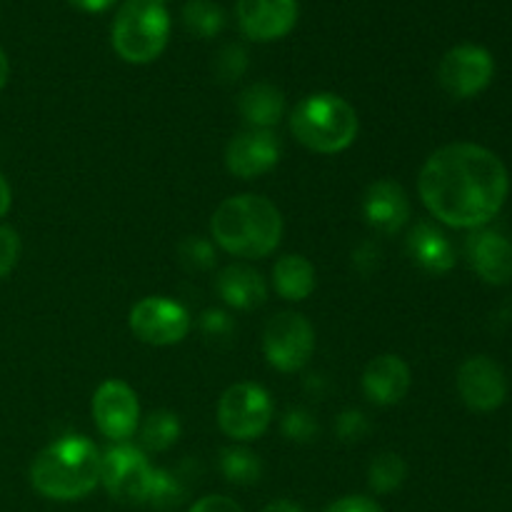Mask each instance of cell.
<instances>
[{"instance_id":"cell-5","label":"cell","mask_w":512,"mask_h":512,"mask_svg":"<svg viewBox=\"0 0 512 512\" xmlns=\"http://www.w3.org/2000/svg\"><path fill=\"white\" fill-rule=\"evenodd\" d=\"M170 38V13L160 0H125L110 30L113 48L125 63L145 65L160 58Z\"/></svg>"},{"instance_id":"cell-12","label":"cell","mask_w":512,"mask_h":512,"mask_svg":"<svg viewBox=\"0 0 512 512\" xmlns=\"http://www.w3.org/2000/svg\"><path fill=\"white\" fill-rule=\"evenodd\" d=\"M458 393L475 413H493L508 398V378L495 360L485 355L468 358L458 370Z\"/></svg>"},{"instance_id":"cell-30","label":"cell","mask_w":512,"mask_h":512,"mask_svg":"<svg viewBox=\"0 0 512 512\" xmlns=\"http://www.w3.org/2000/svg\"><path fill=\"white\" fill-rule=\"evenodd\" d=\"M20 250H23V243H20L18 230L0 225V280L13 273L20 260Z\"/></svg>"},{"instance_id":"cell-8","label":"cell","mask_w":512,"mask_h":512,"mask_svg":"<svg viewBox=\"0 0 512 512\" xmlns=\"http://www.w3.org/2000/svg\"><path fill=\"white\" fill-rule=\"evenodd\" d=\"M315 330L300 313H280L263 330V353L270 368L295 373L313 358Z\"/></svg>"},{"instance_id":"cell-37","label":"cell","mask_w":512,"mask_h":512,"mask_svg":"<svg viewBox=\"0 0 512 512\" xmlns=\"http://www.w3.org/2000/svg\"><path fill=\"white\" fill-rule=\"evenodd\" d=\"M13 205V190H10V183L5 180V175L0 173V218H5Z\"/></svg>"},{"instance_id":"cell-21","label":"cell","mask_w":512,"mask_h":512,"mask_svg":"<svg viewBox=\"0 0 512 512\" xmlns=\"http://www.w3.org/2000/svg\"><path fill=\"white\" fill-rule=\"evenodd\" d=\"M273 285L280 298L290 300V303L310 298L318 285L313 263L303 255H283L273 268Z\"/></svg>"},{"instance_id":"cell-29","label":"cell","mask_w":512,"mask_h":512,"mask_svg":"<svg viewBox=\"0 0 512 512\" xmlns=\"http://www.w3.org/2000/svg\"><path fill=\"white\" fill-rule=\"evenodd\" d=\"M283 435L293 443H310L318 435V423L308 410L295 408L283 418Z\"/></svg>"},{"instance_id":"cell-2","label":"cell","mask_w":512,"mask_h":512,"mask_svg":"<svg viewBox=\"0 0 512 512\" xmlns=\"http://www.w3.org/2000/svg\"><path fill=\"white\" fill-rule=\"evenodd\" d=\"M210 235L235 258H265L283 238V215L263 195H235L213 213Z\"/></svg>"},{"instance_id":"cell-16","label":"cell","mask_w":512,"mask_h":512,"mask_svg":"<svg viewBox=\"0 0 512 512\" xmlns=\"http://www.w3.org/2000/svg\"><path fill=\"white\" fill-rule=\"evenodd\" d=\"M468 258L480 280L490 285H505L512 280V243L498 230L478 228L470 233Z\"/></svg>"},{"instance_id":"cell-25","label":"cell","mask_w":512,"mask_h":512,"mask_svg":"<svg viewBox=\"0 0 512 512\" xmlns=\"http://www.w3.org/2000/svg\"><path fill=\"white\" fill-rule=\"evenodd\" d=\"M405 478H408V465L395 453L378 455L368 468V485L378 495L395 493L405 483Z\"/></svg>"},{"instance_id":"cell-17","label":"cell","mask_w":512,"mask_h":512,"mask_svg":"<svg viewBox=\"0 0 512 512\" xmlns=\"http://www.w3.org/2000/svg\"><path fill=\"white\" fill-rule=\"evenodd\" d=\"M410 390V368L398 355H378L363 373V393L375 405H398Z\"/></svg>"},{"instance_id":"cell-7","label":"cell","mask_w":512,"mask_h":512,"mask_svg":"<svg viewBox=\"0 0 512 512\" xmlns=\"http://www.w3.org/2000/svg\"><path fill=\"white\" fill-rule=\"evenodd\" d=\"M273 420V400L255 383H235L218 403V425L228 438L248 443L260 438Z\"/></svg>"},{"instance_id":"cell-38","label":"cell","mask_w":512,"mask_h":512,"mask_svg":"<svg viewBox=\"0 0 512 512\" xmlns=\"http://www.w3.org/2000/svg\"><path fill=\"white\" fill-rule=\"evenodd\" d=\"M260 512H303L300 505L290 503V500H275V503H268Z\"/></svg>"},{"instance_id":"cell-19","label":"cell","mask_w":512,"mask_h":512,"mask_svg":"<svg viewBox=\"0 0 512 512\" xmlns=\"http://www.w3.org/2000/svg\"><path fill=\"white\" fill-rule=\"evenodd\" d=\"M215 290H218L220 300L235 310H253L268 298V285H265L263 275L248 265H228L220 270Z\"/></svg>"},{"instance_id":"cell-18","label":"cell","mask_w":512,"mask_h":512,"mask_svg":"<svg viewBox=\"0 0 512 512\" xmlns=\"http://www.w3.org/2000/svg\"><path fill=\"white\" fill-rule=\"evenodd\" d=\"M408 253L413 263L430 275H445L455 268L453 243L443 230L430 223H418L410 230Z\"/></svg>"},{"instance_id":"cell-31","label":"cell","mask_w":512,"mask_h":512,"mask_svg":"<svg viewBox=\"0 0 512 512\" xmlns=\"http://www.w3.org/2000/svg\"><path fill=\"white\" fill-rule=\"evenodd\" d=\"M368 430L370 423L360 410H345V413H340L338 423H335V433L340 435L343 443H358L368 435Z\"/></svg>"},{"instance_id":"cell-36","label":"cell","mask_w":512,"mask_h":512,"mask_svg":"<svg viewBox=\"0 0 512 512\" xmlns=\"http://www.w3.org/2000/svg\"><path fill=\"white\" fill-rule=\"evenodd\" d=\"M68 3L78 10H85V13H103V10L113 8L115 0H68Z\"/></svg>"},{"instance_id":"cell-11","label":"cell","mask_w":512,"mask_h":512,"mask_svg":"<svg viewBox=\"0 0 512 512\" xmlns=\"http://www.w3.org/2000/svg\"><path fill=\"white\" fill-rule=\"evenodd\" d=\"M93 420L108 440L123 443L140 425V403L135 390L123 380H105L93 395Z\"/></svg>"},{"instance_id":"cell-34","label":"cell","mask_w":512,"mask_h":512,"mask_svg":"<svg viewBox=\"0 0 512 512\" xmlns=\"http://www.w3.org/2000/svg\"><path fill=\"white\" fill-rule=\"evenodd\" d=\"M188 512H243V508L225 495H205Z\"/></svg>"},{"instance_id":"cell-28","label":"cell","mask_w":512,"mask_h":512,"mask_svg":"<svg viewBox=\"0 0 512 512\" xmlns=\"http://www.w3.org/2000/svg\"><path fill=\"white\" fill-rule=\"evenodd\" d=\"M213 70L223 83L240 80L245 70H248V50H245L240 43L223 45V48L218 50V55H215Z\"/></svg>"},{"instance_id":"cell-13","label":"cell","mask_w":512,"mask_h":512,"mask_svg":"<svg viewBox=\"0 0 512 512\" xmlns=\"http://www.w3.org/2000/svg\"><path fill=\"white\" fill-rule=\"evenodd\" d=\"M280 153H283V148H280V140L273 130L248 128L228 143L225 165L235 178L253 180L270 173L278 165Z\"/></svg>"},{"instance_id":"cell-20","label":"cell","mask_w":512,"mask_h":512,"mask_svg":"<svg viewBox=\"0 0 512 512\" xmlns=\"http://www.w3.org/2000/svg\"><path fill=\"white\" fill-rule=\"evenodd\" d=\"M238 110L250 128L270 130L285 115V95L270 83H253L240 93Z\"/></svg>"},{"instance_id":"cell-9","label":"cell","mask_w":512,"mask_h":512,"mask_svg":"<svg viewBox=\"0 0 512 512\" xmlns=\"http://www.w3.org/2000/svg\"><path fill=\"white\" fill-rule=\"evenodd\" d=\"M495 75V60L483 45L463 43L450 48L438 65V80L453 98H475L490 85Z\"/></svg>"},{"instance_id":"cell-6","label":"cell","mask_w":512,"mask_h":512,"mask_svg":"<svg viewBox=\"0 0 512 512\" xmlns=\"http://www.w3.org/2000/svg\"><path fill=\"white\" fill-rule=\"evenodd\" d=\"M100 483L113 500L123 505H148L155 483V468L133 445H115L100 455Z\"/></svg>"},{"instance_id":"cell-3","label":"cell","mask_w":512,"mask_h":512,"mask_svg":"<svg viewBox=\"0 0 512 512\" xmlns=\"http://www.w3.org/2000/svg\"><path fill=\"white\" fill-rule=\"evenodd\" d=\"M100 483V450L83 435H65L40 450L30 465V485L48 500H80Z\"/></svg>"},{"instance_id":"cell-39","label":"cell","mask_w":512,"mask_h":512,"mask_svg":"<svg viewBox=\"0 0 512 512\" xmlns=\"http://www.w3.org/2000/svg\"><path fill=\"white\" fill-rule=\"evenodd\" d=\"M8 78H10V60H8V55H5V50L0 48V90L5 88Z\"/></svg>"},{"instance_id":"cell-10","label":"cell","mask_w":512,"mask_h":512,"mask_svg":"<svg viewBox=\"0 0 512 512\" xmlns=\"http://www.w3.org/2000/svg\"><path fill=\"white\" fill-rule=\"evenodd\" d=\"M130 330L135 338L148 345H175L190 333V315L175 300L163 298V295H150V298L138 300L130 308Z\"/></svg>"},{"instance_id":"cell-22","label":"cell","mask_w":512,"mask_h":512,"mask_svg":"<svg viewBox=\"0 0 512 512\" xmlns=\"http://www.w3.org/2000/svg\"><path fill=\"white\" fill-rule=\"evenodd\" d=\"M180 438V420L170 410H155L140 425V445L150 453H163L173 448Z\"/></svg>"},{"instance_id":"cell-14","label":"cell","mask_w":512,"mask_h":512,"mask_svg":"<svg viewBox=\"0 0 512 512\" xmlns=\"http://www.w3.org/2000/svg\"><path fill=\"white\" fill-rule=\"evenodd\" d=\"M238 25L255 43L280 40L295 28L300 15L298 0H238Z\"/></svg>"},{"instance_id":"cell-24","label":"cell","mask_w":512,"mask_h":512,"mask_svg":"<svg viewBox=\"0 0 512 512\" xmlns=\"http://www.w3.org/2000/svg\"><path fill=\"white\" fill-rule=\"evenodd\" d=\"M183 23L198 38H215L225 28V13L215 0H188L183 5Z\"/></svg>"},{"instance_id":"cell-33","label":"cell","mask_w":512,"mask_h":512,"mask_svg":"<svg viewBox=\"0 0 512 512\" xmlns=\"http://www.w3.org/2000/svg\"><path fill=\"white\" fill-rule=\"evenodd\" d=\"M323 512H385L375 503L373 498H365V495H348V498L335 500L333 505H328Z\"/></svg>"},{"instance_id":"cell-35","label":"cell","mask_w":512,"mask_h":512,"mask_svg":"<svg viewBox=\"0 0 512 512\" xmlns=\"http://www.w3.org/2000/svg\"><path fill=\"white\" fill-rule=\"evenodd\" d=\"M353 263H355V268H358L363 275L373 273V270L378 268V263H380L378 245H373V243L360 245V248L353 253Z\"/></svg>"},{"instance_id":"cell-26","label":"cell","mask_w":512,"mask_h":512,"mask_svg":"<svg viewBox=\"0 0 512 512\" xmlns=\"http://www.w3.org/2000/svg\"><path fill=\"white\" fill-rule=\"evenodd\" d=\"M185 500V485L180 483V478H175L168 470L155 468V483L153 493H150V503L155 510H173L178 508Z\"/></svg>"},{"instance_id":"cell-23","label":"cell","mask_w":512,"mask_h":512,"mask_svg":"<svg viewBox=\"0 0 512 512\" xmlns=\"http://www.w3.org/2000/svg\"><path fill=\"white\" fill-rule=\"evenodd\" d=\"M218 465L223 478L233 485H255L263 478V463L248 448H225Z\"/></svg>"},{"instance_id":"cell-32","label":"cell","mask_w":512,"mask_h":512,"mask_svg":"<svg viewBox=\"0 0 512 512\" xmlns=\"http://www.w3.org/2000/svg\"><path fill=\"white\" fill-rule=\"evenodd\" d=\"M200 330L210 340H228L235 333V323L225 310H205L200 318Z\"/></svg>"},{"instance_id":"cell-4","label":"cell","mask_w":512,"mask_h":512,"mask_svg":"<svg viewBox=\"0 0 512 512\" xmlns=\"http://www.w3.org/2000/svg\"><path fill=\"white\" fill-rule=\"evenodd\" d=\"M295 140L320 155L343 153L358 138V113L335 93H313L300 100L290 113Z\"/></svg>"},{"instance_id":"cell-27","label":"cell","mask_w":512,"mask_h":512,"mask_svg":"<svg viewBox=\"0 0 512 512\" xmlns=\"http://www.w3.org/2000/svg\"><path fill=\"white\" fill-rule=\"evenodd\" d=\"M178 258L185 270H190V273H203V270H210L215 265V248L210 240L195 235V238H185L178 245Z\"/></svg>"},{"instance_id":"cell-15","label":"cell","mask_w":512,"mask_h":512,"mask_svg":"<svg viewBox=\"0 0 512 512\" xmlns=\"http://www.w3.org/2000/svg\"><path fill=\"white\" fill-rule=\"evenodd\" d=\"M363 218L375 233L395 235L410 220V200L395 180H375L363 195Z\"/></svg>"},{"instance_id":"cell-1","label":"cell","mask_w":512,"mask_h":512,"mask_svg":"<svg viewBox=\"0 0 512 512\" xmlns=\"http://www.w3.org/2000/svg\"><path fill=\"white\" fill-rule=\"evenodd\" d=\"M425 208L450 228L488 225L510 193V175L493 150L475 143H450L435 150L418 175Z\"/></svg>"}]
</instances>
